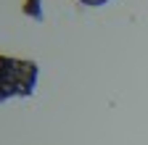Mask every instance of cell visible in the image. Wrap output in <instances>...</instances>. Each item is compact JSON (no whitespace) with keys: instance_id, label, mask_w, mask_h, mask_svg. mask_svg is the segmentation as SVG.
I'll use <instances>...</instances> for the list:
<instances>
[{"instance_id":"3957f363","label":"cell","mask_w":148,"mask_h":145,"mask_svg":"<svg viewBox=\"0 0 148 145\" xmlns=\"http://www.w3.org/2000/svg\"><path fill=\"white\" fill-rule=\"evenodd\" d=\"M85 5H103V3H108V0H82Z\"/></svg>"},{"instance_id":"6da1fadb","label":"cell","mask_w":148,"mask_h":145,"mask_svg":"<svg viewBox=\"0 0 148 145\" xmlns=\"http://www.w3.org/2000/svg\"><path fill=\"white\" fill-rule=\"evenodd\" d=\"M40 66L29 58L0 56V103L11 98H29L37 87Z\"/></svg>"},{"instance_id":"7a4b0ae2","label":"cell","mask_w":148,"mask_h":145,"mask_svg":"<svg viewBox=\"0 0 148 145\" xmlns=\"http://www.w3.org/2000/svg\"><path fill=\"white\" fill-rule=\"evenodd\" d=\"M29 16H34V19H40V0H29V3L24 5Z\"/></svg>"}]
</instances>
